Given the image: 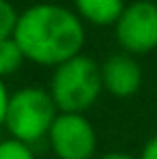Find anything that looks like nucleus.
I'll use <instances>...</instances> for the list:
<instances>
[{
	"label": "nucleus",
	"instance_id": "obj_1",
	"mask_svg": "<svg viewBox=\"0 0 157 159\" xmlns=\"http://www.w3.org/2000/svg\"><path fill=\"white\" fill-rule=\"evenodd\" d=\"M13 39L26 62L56 69L58 65L84 54L86 24L76 11L62 4L37 2L20 13Z\"/></svg>",
	"mask_w": 157,
	"mask_h": 159
},
{
	"label": "nucleus",
	"instance_id": "obj_2",
	"mask_svg": "<svg viewBox=\"0 0 157 159\" xmlns=\"http://www.w3.org/2000/svg\"><path fill=\"white\" fill-rule=\"evenodd\" d=\"M48 90L58 112L86 114L104 93L101 65L95 58L80 54L52 69Z\"/></svg>",
	"mask_w": 157,
	"mask_h": 159
},
{
	"label": "nucleus",
	"instance_id": "obj_3",
	"mask_svg": "<svg viewBox=\"0 0 157 159\" xmlns=\"http://www.w3.org/2000/svg\"><path fill=\"white\" fill-rule=\"evenodd\" d=\"M56 116L58 107L50 90L32 84L11 93L2 127L9 131V138L35 146L37 142L48 140Z\"/></svg>",
	"mask_w": 157,
	"mask_h": 159
},
{
	"label": "nucleus",
	"instance_id": "obj_4",
	"mask_svg": "<svg viewBox=\"0 0 157 159\" xmlns=\"http://www.w3.org/2000/svg\"><path fill=\"white\" fill-rule=\"evenodd\" d=\"M114 39L121 52L129 56H146L157 50V2H129L114 24Z\"/></svg>",
	"mask_w": 157,
	"mask_h": 159
},
{
	"label": "nucleus",
	"instance_id": "obj_5",
	"mask_svg": "<svg viewBox=\"0 0 157 159\" xmlns=\"http://www.w3.org/2000/svg\"><path fill=\"white\" fill-rule=\"evenodd\" d=\"M48 144L56 159H97V131L86 114L58 112Z\"/></svg>",
	"mask_w": 157,
	"mask_h": 159
},
{
	"label": "nucleus",
	"instance_id": "obj_6",
	"mask_svg": "<svg viewBox=\"0 0 157 159\" xmlns=\"http://www.w3.org/2000/svg\"><path fill=\"white\" fill-rule=\"evenodd\" d=\"M104 93L114 99H129L142 86V67L136 56L125 52H112L101 62Z\"/></svg>",
	"mask_w": 157,
	"mask_h": 159
},
{
	"label": "nucleus",
	"instance_id": "obj_7",
	"mask_svg": "<svg viewBox=\"0 0 157 159\" xmlns=\"http://www.w3.org/2000/svg\"><path fill=\"white\" fill-rule=\"evenodd\" d=\"M73 11L84 24L97 28H114L127 4L125 0H73Z\"/></svg>",
	"mask_w": 157,
	"mask_h": 159
},
{
	"label": "nucleus",
	"instance_id": "obj_8",
	"mask_svg": "<svg viewBox=\"0 0 157 159\" xmlns=\"http://www.w3.org/2000/svg\"><path fill=\"white\" fill-rule=\"evenodd\" d=\"M24 62H26V58L13 37L0 39V80L7 82V78L15 75L22 69Z\"/></svg>",
	"mask_w": 157,
	"mask_h": 159
},
{
	"label": "nucleus",
	"instance_id": "obj_9",
	"mask_svg": "<svg viewBox=\"0 0 157 159\" xmlns=\"http://www.w3.org/2000/svg\"><path fill=\"white\" fill-rule=\"evenodd\" d=\"M0 159H37V155L30 144L7 138V140H0Z\"/></svg>",
	"mask_w": 157,
	"mask_h": 159
},
{
	"label": "nucleus",
	"instance_id": "obj_10",
	"mask_svg": "<svg viewBox=\"0 0 157 159\" xmlns=\"http://www.w3.org/2000/svg\"><path fill=\"white\" fill-rule=\"evenodd\" d=\"M20 20V11L13 7L11 0H0V39L13 37Z\"/></svg>",
	"mask_w": 157,
	"mask_h": 159
},
{
	"label": "nucleus",
	"instance_id": "obj_11",
	"mask_svg": "<svg viewBox=\"0 0 157 159\" xmlns=\"http://www.w3.org/2000/svg\"><path fill=\"white\" fill-rule=\"evenodd\" d=\"M138 159H157V133L151 135V138L142 144V151H140Z\"/></svg>",
	"mask_w": 157,
	"mask_h": 159
},
{
	"label": "nucleus",
	"instance_id": "obj_12",
	"mask_svg": "<svg viewBox=\"0 0 157 159\" xmlns=\"http://www.w3.org/2000/svg\"><path fill=\"white\" fill-rule=\"evenodd\" d=\"M9 88H7V82L0 80V127L4 125V114H7V106H9Z\"/></svg>",
	"mask_w": 157,
	"mask_h": 159
},
{
	"label": "nucleus",
	"instance_id": "obj_13",
	"mask_svg": "<svg viewBox=\"0 0 157 159\" xmlns=\"http://www.w3.org/2000/svg\"><path fill=\"white\" fill-rule=\"evenodd\" d=\"M97 159H138L131 153H125V151H108L104 155H97Z\"/></svg>",
	"mask_w": 157,
	"mask_h": 159
}]
</instances>
